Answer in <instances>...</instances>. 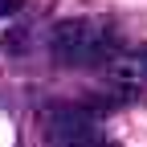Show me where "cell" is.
<instances>
[{"mask_svg":"<svg viewBox=\"0 0 147 147\" xmlns=\"http://www.w3.org/2000/svg\"><path fill=\"white\" fill-rule=\"evenodd\" d=\"M45 135L53 147H74V143H82L90 135H98V127H94V110H86V106H69V102H53L45 110Z\"/></svg>","mask_w":147,"mask_h":147,"instance_id":"cell-2","label":"cell"},{"mask_svg":"<svg viewBox=\"0 0 147 147\" xmlns=\"http://www.w3.org/2000/svg\"><path fill=\"white\" fill-rule=\"evenodd\" d=\"M21 4H25V0H0V16H16Z\"/></svg>","mask_w":147,"mask_h":147,"instance_id":"cell-3","label":"cell"},{"mask_svg":"<svg viewBox=\"0 0 147 147\" xmlns=\"http://www.w3.org/2000/svg\"><path fill=\"white\" fill-rule=\"evenodd\" d=\"M49 53L57 57L61 65H98V61H110L115 57V45L106 41V33L94 25V21H82V16H65L49 29L45 37Z\"/></svg>","mask_w":147,"mask_h":147,"instance_id":"cell-1","label":"cell"}]
</instances>
